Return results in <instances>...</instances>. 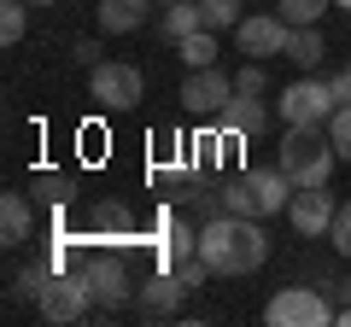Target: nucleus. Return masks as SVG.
<instances>
[{
    "mask_svg": "<svg viewBox=\"0 0 351 327\" xmlns=\"http://www.w3.org/2000/svg\"><path fill=\"white\" fill-rule=\"evenodd\" d=\"M199 257L211 263V275H258L269 263V234L263 216H211L199 222Z\"/></svg>",
    "mask_w": 351,
    "mask_h": 327,
    "instance_id": "f257e3e1",
    "label": "nucleus"
},
{
    "mask_svg": "<svg viewBox=\"0 0 351 327\" xmlns=\"http://www.w3.org/2000/svg\"><path fill=\"white\" fill-rule=\"evenodd\" d=\"M276 164L287 170L293 187H328V176L339 170V152L328 140V129H287L276 146Z\"/></svg>",
    "mask_w": 351,
    "mask_h": 327,
    "instance_id": "f03ea898",
    "label": "nucleus"
},
{
    "mask_svg": "<svg viewBox=\"0 0 351 327\" xmlns=\"http://www.w3.org/2000/svg\"><path fill=\"white\" fill-rule=\"evenodd\" d=\"M276 112H281V123H287V129H328V117L339 112V100H334V88H328V76L299 70L287 88H281Z\"/></svg>",
    "mask_w": 351,
    "mask_h": 327,
    "instance_id": "7ed1b4c3",
    "label": "nucleus"
},
{
    "mask_svg": "<svg viewBox=\"0 0 351 327\" xmlns=\"http://www.w3.org/2000/svg\"><path fill=\"white\" fill-rule=\"evenodd\" d=\"M141 94H147V76L135 64H123V59H100L88 70V100L106 105V112H135Z\"/></svg>",
    "mask_w": 351,
    "mask_h": 327,
    "instance_id": "20e7f679",
    "label": "nucleus"
},
{
    "mask_svg": "<svg viewBox=\"0 0 351 327\" xmlns=\"http://www.w3.org/2000/svg\"><path fill=\"white\" fill-rule=\"evenodd\" d=\"M76 275H82L94 310H123L129 304V269H123V257H117V246L112 252H88L82 263H76Z\"/></svg>",
    "mask_w": 351,
    "mask_h": 327,
    "instance_id": "39448f33",
    "label": "nucleus"
},
{
    "mask_svg": "<svg viewBox=\"0 0 351 327\" xmlns=\"http://www.w3.org/2000/svg\"><path fill=\"white\" fill-rule=\"evenodd\" d=\"M263 322L269 327H322V322H334V310H328L322 287H281L263 304Z\"/></svg>",
    "mask_w": 351,
    "mask_h": 327,
    "instance_id": "423d86ee",
    "label": "nucleus"
},
{
    "mask_svg": "<svg viewBox=\"0 0 351 327\" xmlns=\"http://www.w3.org/2000/svg\"><path fill=\"white\" fill-rule=\"evenodd\" d=\"M88 310H94V298H88L82 275H76V269H53V280L36 298V315L41 322H82Z\"/></svg>",
    "mask_w": 351,
    "mask_h": 327,
    "instance_id": "0eeeda50",
    "label": "nucleus"
},
{
    "mask_svg": "<svg viewBox=\"0 0 351 327\" xmlns=\"http://www.w3.org/2000/svg\"><path fill=\"white\" fill-rule=\"evenodd\" d=\"M182 112L193 117H217L228 100H234V76L223 70V64H199V70H188V82H182Z\"/></svg>",
    "mask_w": 351,
    "mask_h": 327,
    "instance_id": "6e6552de",
    "label": "nucleus"
},
{
    "mask_svg": "<svg viewBox=\"0 0 351 327\" xmlns=\"http://www.w3.org/2000/svg\"><path fill=\"white\" fill-rule=\"evenodd\" d=\"M287 41H293V24L281 12H246L234 29V47L246 59H276V53H287Z\"/></svg>",
    "mask_w": 351,
    "mask_h": 327,
    "instance_id": "1a4fd4ad",
    "label": "nucleus"
},
{
    "mask_svg": "<svg viewBox=\"0 0 351 327\" xmlns=\"http://www.w3.org/2000/svg\"><path fill=\"white\" fill-rule=\"evenodd\" d=\"M334 211H339V199L328 187H299V193H293V205H287V222H293V234H299V239H328Z\"/></svg>",
    "mask_w": 351,
    "mask_h": 327,
    "instance_id": "9d476101",
    "label": "nucleus"
},
{
    "mask_svg": "<svg viewBox=\"0 0 351 327\" xmlns=\"http://www.w3.org/2000/svg\"><path fill=\"white\" fill-rule=\"evenodd\" d=\"M152 6H158V0H100V6H94V24H100V36H135Z\"/></svg>",
    "mask_w": 351,
    "mask_h": 327,
    "instance_id": "9b49d317",
    "label": "nucleus"
},
{
    "mask_svg": "<svg viewBox=\"0 0 351 327\" xmlns=\"http://www.w3.org/2000/svg\"><path fill=\"white\" fill-rule=\"evenodd\" d=\"M182 298H188V287H182V275H176L170 263H158V275L141 287V310H147V315H176Z\"/></svg>",
    "mask_w": 351,
    "mask_h": 327,
    "instance_id": "f8f14e48",
    "label": "nucleus"
},
{
    "mask_svg": "<svg viewBox=\"0 0 351 327\" xmlns=\"http://www.w3.org/2000/svg\"><path fill=\"white\" fill-rule=\"evenodd\" d=\"M263 94H234V100L223 105V112H217V129H223V135H234V140H246V135H258L263 129Z\"/></svg>",
    "mask_w": 351,
    "mask_h": 327,
    "instance_id": "ddd939ff",
    "label": "nucleus"
},
{
    "mask_svg": "<svg viewBox=\"0 0 351 327\" xmlns=\"http://www.w3.org/2000/svg\"><path fill=\"white\" fill-rule=\"evenodd\" d=\"M94 239L100 246H129L135 239V211L117 205V199H100L94 205Z\"/></svg>",
    "mask_w": 351,
    "mask_h": 327,
    "instance_id": "4468645a",
    "label": "nucleus"
},
{
    "mask_svg": "<svg viewBox=\"0 0 351 327\" xmlns=\"http://www.w3.org/2000/svg\"><path fill=\"white\" fill-rule=\"evenodd\" d=\"M29 234H36V211H29V199H24V193H6V199H0V239H6V246H24Z\"/></svg>",
    "mask_w": 351,
    "mask_h": 327,
    "instance_id": "2eb2a0df",
    "label": "nucleus"
},
{
    "mask_svg": "<svg viewBox=\"0 0 351 327\" xmlns=\"http://www.w3.org/2000/svg\"><path fill=\"white\" fill-rule=\"evenodd\" d=\"M164 41H182V36H193V29H205V18H199V0H170V6H164Z\"/></svg>",
    "mask_w": 351,
    "mask_h": 327,
    "instance_id": "dca6fc26",
    "label": "nucleus"
},
{
    "mask_svg": "<svg viewBox=\"0 0 351 327\" xmlns=\"http://www.w3.org/2000/svg\"><path fill=\"white\" fill-rule=\"evenodd\" d=\"M322 53H328L322 24H304V29H293V41H287V59L299 64V70H316V64H322Z\"/></svg>",
    "mask_w": 351,
    "mask_h": 327,
    "instance_id": "f3484780",
    "label": "nucleus"
},
{
    "mask_svg": "<svg viewBox=\"0 0 351 327\" xmlns=\"http://www.w3.org/2000/svg\"><path fill=\"white\" fill-rule=\"evenodd\" d=\"M223 211L228 216H263V199H258V187H252L246 170H240L234 181H223Z\"/></svg>",
    "mask_w": 351,
    "mask_h": 327,
    "instance_id": "a211bd4d",
    "label": "nucleus"
},
{
    "mask_svg": "<svg viewBox=\"0 0 351 327\" xmlns=\"http://www.w3.org/2000/svg\"><path fill=\"white\" fill-rule=\"evenodd\" d=\"M176 53H182V64H188V70H199V64H217V29H193V36H182L176 41Z\"/></svg>",
    "mask_w": 351,
    "mask_h": 327,
    "instance_id": "6ab92c4d",
    "label": "nucleus"
},
{
    "mask_svg": "<svg viewBox=\"0 0 351 327\" xmlns=\"http://www.w3.org/2000/svg\"><path fill=\"white\" fill-rule=\"evenodd\" d=\"M29 29V0H0V41L6 47H18Z\"/></svg>",
    "mask_w": 351,
    "mask_h": 327,
    "instance_id": "aec40b11",
    "label": "nucleus"
},
{
    "mask_svg": "<svg viewBox=\"0 0 351 327\" xmlns=\"http://www.w3.org/2000/svg\"><path fill=\"white\" fill-rule=\"evenodd\" d=\"M199 18H205V29H217V36H223V29H240V0H199Z\"/></svg>",
    "mask_w": 351,
    "mask_h": 327,
    "instance_id": "412c9836",
    "label": "nucleus"
},
{
    "mask_svg": "<svg viewBox=\"0 0 351 327\" xmlns=\"http://www.w3.org/2000/svg\"><path fill=\"white\" fill-rule=\"evenodd\" d=\"M334 6V0H276V12L287 18L293 29H304V24H322V12Z\"/></svg>",
    "mask_w": 351,
    "mask_h": 327,
    "instance_id": "4be33fe9",
    "label": "nucleus"
},
{
    "mask_svg": "<svg viewBox=\"0 0 351 327\" xmlns=\"http://www.w3.org/2000/svg\"><path fill=\"white\" fill-rule=\"evenodd\" d=\"M53 280V263H36V269H18L12 275V298H41V287Z\"/></svg>",
    "mask_w": 351,
    "mask_h": 327,
    "instance_id": "5701e85b",
    "label": "nucleus"
},
{
    "mask_svg": "<svg viewBox=\"0 0 351 327\" xmlns=\"http://www.w3.org/2000/svg\"><path fill=\"white\" fill-rule=\"evenodd\" d=\"M328 140H334L339 164H351V105H339V112L328 117Z\"/></svg>",
    "mask_w": 351,
    "mask_h": 327,
    "instance_id": "b1692460",
    "label": "nucleus"
},
{
    "mask_svg": "<svg viewBox=\"0 0 351 327\" xmlns=\"http://www.w3.org/2000/svg\"><path fill=\"white\" fill-rule=\"evenodd\" d=\"M234 94H269V76H263V59H246L234 70Z\"/></svg>",
    "mask_w": 351,
    "mask_h": 327,
    "instance_id": "393cba45",
    "label": "nucleus"
},
{
    "mask_svg": "<svg viewBox=\"0 0 351 327\" xmlns=\"http://www.w3.org/2000/svg\"><path fill=\"white\" fill-rule=\"evenodd\" d=\"M328 239H334V252H339V257H351V199H339V211H334V228H328Z\"/></svg>",
    "mask_w": 351,
    "mask_h": 327,
    "instance_id": "a878e982",
    "label": "nucleus"
},
{
    "mask_svg": "<svg viewBox=\"0 0 351 327\" xmlns=\"http://www.w3.org/2000/svg\"><path fill=\"white\" fill-rule=\"evenodd\" d=\"M71 59L94 70V64H100V41H76V47H71Z\"/></svg>",
    "mask_w": 351,
    "mask_h": 327,
    "instance_id": "bb28decb",
    "label": "nucleus"
},
{
    "mask_svg": "<svg viewBox=\"0 0 351 327\" xmlns=\"http://www.w3.org/2000/svg\"><path fill=\"white\" fill-rule=\"evenodd\" d=\"M328 88H334L339 105H351V70H334V76H328Z\"/></svg>",
    "mask_w": 351,
    "mask_h": 327,
    "instance_id": "cd10ccee",
    "label": "nucleus"
},
{
    "mask_svg": "<svg viewBox=\"0 0 351 327\" xmlns=\"http://www.w3.org/2000/svg\"><path fill=\"white\" fill-rule=\"evenodd\" d=\"M334 292H346V304H351V275H346V280H339V287H334Z\"/></svg>",
    "mask_w": 351,
    "mask_h": 327,
    "instance_id": "c85d7f7f",
    "label": "nucleus"
},
{
    "mask_svg": "<svg viewBox=\"0 0 351 327\" xmlns=\"http://www.w3.org/2000/svg\"><path fill=\"white\" fill-rule=\"evenodd\" d=\"M334 322H346V327H351V304H346V310H339V315H334Z\"/></svg>",
    "mask_w": 351,
    "mask_h": 327,
    "instance_id": "c756f323",
    "label": "nucleus"
},
{
    "mask_svg": "<svg viewBox=\"0 0 351 327\" xmlns=\"http://www.w3.org/2000/svg\"><path fill=\"white\" fill-rule=\"evenodd\" d=\"M29 6H59V0H29Z\"/></svg>",
    "mask_w": 351,
    "mask_h": 327,
    "instance_id": "7c9ffc66",
    "label": "nucleus"
},
{
    "mask_svg": "<svg viewBox=\"0 0 351 327\" xmlns=\"http://www.w3.org/2000/svg\"><path fill=\"white\" fill-rule=\"evenodd\" d=\"M334 6H339V12H351V0H334Z\"/></svg>",
    "mask_w": 351,
    "mask_h": 327,
    "instance_id": "2f4dec72",
    "label": "nucleus"
},
{
    "mask_svg": "<svg viewBox=\"0 0 351 327\" xmlns=\"http://www.w3.org/2000/svg\"><path fill=\"white\" fill-rule=\"evenodd\" d=\"M158 6H170V0H158Z\"/></svg>",
    "mask_w": 351,
    "mask_h": 327,
    "instance_id": "473e14b6",
    "label": "nucleus"
},
{
    "mask_svg": "<svg viewBox=\"0 0 351 327\" xmlns=\"http://www.w3.org/2000/svg\"><path fill=\"white\" fill-rule=\"evenodd\" d=\"M346 70H351V64H346Z\"/></svg>",
    "mask_w": 351,
    "mask_h": 327,
    "instance_id": "72a5a7b5",
    "label": "nucleus"
}]
</instances>
